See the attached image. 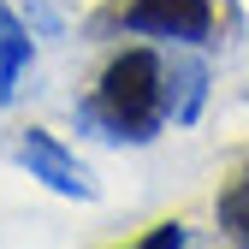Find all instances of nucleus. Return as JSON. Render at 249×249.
Segmentation results:
<instances>
[{
    "label": "nucleus",
    "mask_w": 249,
    "mask_h": 249,
    "mask_svg": "<svg viewBox=\"0 0 249 249\" xmlns=\"http://www.w3.org/2000/svg\"><path fill=\"white\" fill-rule=\"evenodd\" d=\"M172 119V59L154 48H119L77 101V124L101 142H148Z\"/></svg>",
    "instance_id": "1"
},
{
    "label": "nucleus",
    "mask_w": 249,
    "mask_h": 249,
    "mask_svg": "<svg viewBox=\"0 0 249 249\" xmlns=\"http://www.w3.org/2000/svg\"><path fill=\"white\" fill-rule=\"evenodd\" d=\"M95 30H131V36L208 48L220 36V0H107L95 12Z\"/></svg>",
    "instance_id": "2"
},
{
    "label": "nucleus",
    "mask_w": 249,
    "mask_h": 249,
    "mask_svg": "<svg viewBox=\"0 0 249 249\" xmlns=\"http://www.w3.org/2000/svg\"><path fill=\"white\" fill-rule=\"evenodd\" d=\"M12 154H18V166L36 178V184H48V190L77 196V202L95 196V178H89V166H83L59 137H48V131H18V148H12Z\"/></svg>",
    "instance_id": "3"
},
{
    "label": "nucleus",
    "mask_w": 249,
    "mask_h": 249,
    "mask_svg": "<svg viewBox=\"0 0 249 249\" xmlns=\"http://www.w3.org/2000/svg\"><path fill=\"white\" fill-rule=\"evenodd\" d=\"M213 226L226 243H249V148L220 172V196H213Z\"/></svg>",
    "instance_id": "4"
},
{
    "label": "nucleus",
    "mask_w": 249,
    "mask_h": 249,
    "mask_svg": "<svg viewBox=\"0 0 249 249\" xmlns=\"http://www.w3.org/2000/svg\"><path fill=\"white\" fill-rule=\"evenodd\" d=\"M30 66V30L18 24V12L0 0V107L18 95V77Z\"/></svg>",
    "instance_id": "5"
},
{
    "label": "nucleus",
    "mask_w": 249,
    "mask_h": 249,
    "mask_svg": "<svg viewBox=\"0 0 249 249\" xmlns=\"http://www.w3.org/2000/svg\"><path fill=\"white\" fill-rule=\"evenodd\" d=\"M154 243H184V226H154V231L142 237V249H154Z\"/></svg>",
    "instance_id": "6"
}]
</instances>
